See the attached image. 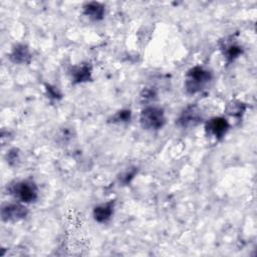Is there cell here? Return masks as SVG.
Instances as JSON below:
<instances>
[{
	"mask_svg": "<svg viewBox=\"0 0 257 257\" xmlns=\"http://www.w3.org/2000/svg\"><path fill=\"white\" fill-rule=\"evenodd\" d=\"M230 124L223 116H215L210 118L205 124V132L208 137L214 138L217 141L222 140L228 133Z\"/></svg>",
	"mask_w": 257,
	"mask_h": 257,
	"instance_id": "obj_6",
	"label": "cell"
},
{
	"mask_svg": "<svg viewBox=\"0 0 257 257\" xmlns=\"http://www.w3.org/2000/svg\"><path fill=\"white\" fill-rule=\"evenodd\" d=\"M203 119L202 112L198 105L191 104L183 109L177 118V124L183 128H192L201 123Z\"/></svg>",
	"mask_w": 257,
	"mask_h": 257,
	"instance_id": "obj_4",
	"label": "cell"
},
{
	"mask_svg": "<svg viewBox=\"0 0 257 257\" xmlns=\"http://www.w3.org/2000/svg\"><path fill=\"white\" fill-rule=\"evenodd\" d=\"M46 91H47V94H48V96L49 97H51V98H54V99H56V98H59V97H61V94H60V92L54 87V86H51V85H46Z\"/></svg>",
	"mask_w": 257,
	"mask_h": 257,
	"instance_id": "obj_18",
	"label": "cell"
},
{
	"mask_svg": "<svg viewBox=\"0 0 257 257\" xmlns=\"http://www.w3.org/2000/svg\"><path fill=\"white\" fill-rule=\"evenodd\" d=\"M246 108H247V106L244 102H242L240 100H231L226 105L225 112L230 116L240 118L246 111Z\"/></svg>",
	"mask_w": 257,
	"mask_h": 257,
	"instance_id": "obj_12",
	"label": "cell"
},
{
	"mask_svg": "<svg viewBox=\"0 0 257 257\" xmlns=\"http://www.w3.org/2000/svg\"><path fill=\"white\" fill-rule=\"evenodd\" d=\"M132 117V111L130 109H121L118 110L115 114H113L111 116V120L112 122H127L131 120Z\"/></svg>",
	"mask_w": 257,
	"mask_h": 257,
	"instance_id": "obj_14",
	"label": "cell"
},
{
	"mask_svg": "<svg viewBox=\"0 0 257 257\" xmlns=\"http://www.w3.org/2000/svg\"><path fill=\"white\" fill-rule=\"evenodd\" d=\"M140 123L146 131H159L166 124L165 111L160 106H146L140 115Z\"/></svg>",
	"mask_w": 257,
	"mask_h": 257,
	"instance_id": "obj_3",
	"label": "cell"
},
{
	"mask_svg": "<svg viewBox=\"0 0 257 257\" xmlns=\"http://www.w3.org/2000/svg\"><path fill=\"white\" fill-rule=\"evenodd\" d=\"M82 10H83V14L93 21H99L104 17V12H105L104 6L103 4L96 1H90V2L84 3V5L82 6Z\"/></svg>",
	"mask_w": 257,
	"mask_h": 257,
	"instance_id": "obj_10",
	"label": "cell"
},
{
	"mask_svg": "<svg viewBox=\"0 0 257 257\" xmlns=\"http://www.w3.org/2000/svg\"><path fill=\"white\" fill-rule=\"evenodd\" d=\"M28 215V209L23 203H7L1 208V219L4 222H17Z\"/></svg>",
	"mask_w": 257,
	"mask_h": 257,
	"instance_id": "obj_5",
	"label": "cell"
},
{
	"mask_svg": "<svg viewBox=\"0 0 257 257\" xmlns=\"http://www.w3.org/2000/svg\"><path fill=\"white\" fill-rule=\"evenodd\" d=\"M155 96H156V93L151 89H144L143 92L141 93V98L145 102H147L149 100H152Z\"/></svg>",
	"mask_w": 257,
	"mask_h": 257,
	"instance_id": "obj_17",
	"label": "cell"
},
{
	"mask_svg": "<svg viewBox=\"0 0 257 257\" xmlns=\"http://www.w3.org/2000/svg\"><path fill=\"white\" fill-rule=\"evenodd\" d=\"M138 173V169L137 168H131L128 170H126L124 173H122L119 177V182L123 185H126L128 184L133 179L134 177L136 176V174Z\"/></svg>",
	"mask_w": 257,
	"mask_h": 257,
	"instance_id": "obj_15",
	"label": "cell"
},
{
	"mask_svg": "<svg viewBox=\"0 0 257 257\" xmlns=\"http://www.w3.org/2000/svg\"><path fill=\"white\" fill-rule=\"evenodd\" d=\"M91 73L92 68L89 63H82L80 65L73 66L70 71L71 79L74 84L89 81L91 79Z\"/></svg>",
	"mask_w": 257,
	"mask_h": 257,
	"instance_id": "obj_9",
	"label": "cell"
},
{
	"mask_svg": "<svg viewBox=\"0 0 257 257\" xmlns=\"http://www.w3.org/2000/svg\"><path fill=\"white\" fill-rule=\"evenodd\" d=\"M114 211V201H108L99 204L94 207L92 211L93 219L98 223H106L113 215Z\"/></svg>",
	"mask_w": 257,
	"mask_h": 257,
	"instance_id": "obj_8",
	"label": "cell"
},
{
	"mask_svg": "<svg viewBox=\"0 0 257 257\" xmlns=\"http://www.w3.org/2000/svg\"><path fill=\"white\" fill-rule=\"evenodd\" d=\"M222 50H223V55L228 64L233 62L235 59H237L242 54V47L239 46L238 44L232 43V42L225 44V46H223Z\"/></svg>",
	"mask_w": 257,
	"mask_h": 257,
	"instance_id": "obj_11",
	"label": "cell"
},
{
	"mask_svg": "<svg viewBox=\"0 0 257 257\" xmlns=\"http://www.w3.org/2000/svg\"><path fill=\"white\" fill-rule=\"evenodd\" d=\"M73 136H74L73 130L71 127L64 126L56 135V142L61 145H66L67 143H69L72 140Z\"/></svg>",
	"mask_w": 257,
	"mask_h": 257,
	"instance_id": "obj_13",
	"label": "cell"
},
{
	"mask_svg": "<svg viewBox=\"0 0 257 257\" xmlns=\"http://www.w3.org/2000/svg\"><path fill=\"white\" fill-rule=\"evenodd\" d=\"M213 79L210 70L203 66L196 65L190 68L185 76V88L189 94H195L204 90Z\"/></svg>",
	"mask_w": 257,
	"mask_h": 257,
	"instance_id": "obj_1",
	"label": "cell"
},
{
	"mask_svg": "<svg viewBox=\"0 0 257 257\" xmlns=\"http://www.w3.org/2000/svg\"><path fill=\"white\" fill-rule=\"evenodd\" d=\"M19 151L17 149H12L7 154V162L10 166L16 165V163L19 161Z\"/></svg>",
	"mask_w": 257,
	"mask_h": 257,
	"instance_id": "obj_16",
	"label": "cell"
},
{
	"mask_svg": "<svg viewBox=\"0 0 257 257\" xmlns=\"http://www.w3.org/2000/svg\"><path fill=\"white\" fill-rule=\"evenodd\" d=\"M7 191L11 196L21 203H33L38 199V188L30 180L14 181L9 184Z\"/></svg>",
	"mask_w": 257,
	"mask_h": 257,
	"instance_id": "obj_2",
	"label": "cell"
},
{
	"mask_svg": "<svg viewBox=\"0 0 257 257\" xmlns=\"http://www.w3.org/2000/svg\"><path fill=\"white\" fill-rule=\"evenodd\" d=\"M32 58V54L30 49L25 44H16L13 46L10 54L9 59L16 64H26L29 63Z\"/></svg>",
	"mask_w": 257,
	"mask_h": 257,
	"instance_id": "obj_7",
	"label": "cell"
}]
</instances>
